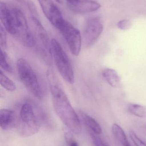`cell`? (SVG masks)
Listing matches in <instances>:
<instances>
[{"label": "cell", "instance_id": "3957f363", "mask_svg": "<svg viewBox=\"0 0 146 146\" xmlns=\"http://www.w3.org/2000/svg\"><path fill=\"white\" fill-rule=\"evenodd\" d=\"M19 77L27 89L36 98L43 99L44 92L37 74L29 62L24 58H20L16 63Z\"/></svg>", "mask_w": 146, "mask_h": 146}, {"label": "cell", "instance_id": "2e32d148", "mask_svg": "<svg viewBox=\"0 0 146 146\" xmlns=\"http://www.w3.org/2000/svg\"><path fill=\"white\" fill-rule=\"evenodd\" d=\"M0 65H1V68L3 69L4 71L9 73H13V68L8 60L7 54L5 53L4 50H3L2 49H1Z\"/></svg>", "mask_w": 146, "mask_h": 146}, {"label": "cell", "instance_id": "7a4b0ae2", "mask_svg": "<svg viewBox=\"0 0 146 146\" xmlns=\"http://www.w3.org/2000/svg\"><path fill=\"white\" fill-rule=\"evenodd\" d=\"M19 117L15 127L21 135L27 137L38 131L42 121L45 118V115L37 104L28 102L21 106Z\"/></svg>", "mask_w": 146, "mask_h": 146}, {"label": "cell", "instance_id": "ba28073f", "mask_svg": "<svg viewBox=\"0 0 146 146\" xmlns=\"http://www.w3.org/2000/svg\"><path fill=\"white\" fill-rule=\"evenodd\" d=\"M0 19L6 31L13 36L16 33L14 18L12 8L3 2L0 3Z\"/></svg>", "mask_w": 146, "mask_h": 146}, {"label": "cell", "instance_id": "5b68a950", "mask_svg": "<svg viewBox=\"0 0 146 146\" xmlns=\"http://www.w3.org/2000/svg\"><path fill=\"white\" fill-rule=\"evenodd\" d=\"M57 29L66 40L71 53L74 56H78L80 52L82 42L79 31L65 19L61 22Z\"/></svg>", "mask_w": 146, "mask_h": 146}, {"label": "cell", "instance_id": "cb8c5ba5", "mask_svg": "<svg viewBox=\"0 0 146 146\" xmlns=\"http://www.w3.org/2000/svg\"><path fill=\"white\" fill-rule=\"evenodd\" d=\"M17 1H21L22 0H17Z\"/></svg>", "mask_w": 146, "mask_h": 146}, {"label": "cell", "instance_id": "9a60e30c", "mask_svg": "<svg viewBox=\"0 0 146 146\" xmlns=\"http://www.w3.org/2000/svg\"><path fill=\"white\" fill-rule=\"evenodd\" d=\"M0 82L1 86L7 91L13 92L16 90L15 83L6 76L2 69L0 72Z\"/></svg>", "mask_w": 146, "mask_h": 146}, {"label": "cell", "instance_id": "ac0fdd59", "mask_svg": "<svg viewBox=\"0 0 146 146\" xmlns=\"http://www.w3.org/2000/svg\"><path fill=\"white\" fill-rule=\"evenodd\" d=\"M0 45H1V48L2 49L5 48L7 46L6 30L1 24V27H0Z\"/></svg>", "mask_w": 146, "mask_h": 146}, {"label": "cell", "instance_id": "7402d4cb", "mask_svg": "<svg viewBox=\"0 0 146 146\" xmlns=\"http://www.w3.org/2000/svg\"><path fill=\"white\" fill-rule=\"evenodd\" d=\"M69 4H74L78 2L79 0H67Z\"/></svg>", "mask_w": 146, "mask_h": 146}, {"label": "cell", "instance_id": "7c38bea8", "mask_svg": "<svg viewBox=\"0 0 146 146\" xmlns=\"http://www.w3.org/2000/svg\"><path fill=\"white\" fill-rule=\"evenodd\" d=\"M104 80L113 88H117L121 84V79L118 73L111 68H105L102 72Z\"/></svg>", "mask_w": 146, "mask_h": 146}, {"label": "cell", "instance_id": "44dd1931", "mask_svg": "<svg viewBox=\"0 0 146 146\" xmlns=\"http://www.w3.org/2000/svg\"><path fill=\"white\" fill-rule=\"evenodd\" d=\"M65 139L67 146H79L78 142L68 133H65Z\"/></svg>", "mask_w": 146, "mask_h": 146}, {"label": "cell", "instance_id": "e0dca14e", "mask_svg": "<svg viewBox=\"0 0 146 146\" xmlns=\"http://www.w3.org/2000/svg\"><path fill=\"white\" fill-rule=\"evenodd\" d=\"M129 137L132 140L134 144L136 146H146V143L141 140L135 132L133 130H131L129 132Z\"/></svg>", "mask_w": 146, "mask_h": 146}, {"label": "cell", "instance_id": "4fadbf2b", "mask_svg": "<svg viewBox=\"0 0 146 146\" xmlns=\"http://www.w3.org/2000/svg\"><path fill=\"white\" fill-rule=\"evenodd\" d=\"M111 130L115 139L122 146H131L124 130L118 124L112 125Z\"/></svg>", "mask_w": 146, "mask_h": 146}, {"label": "cell", "instance_id": "6da1fadb", "mask_svg": "<svg viewBox=\"0 0 146 146\" xmlns=\"http://www.w3.org/2000/svg\"><path fill=\"white\" fill-rule=\"evenodd\" d=\"M51 93L54 110L58 117L71 132L79 133L81 131V121L73 108L67 94L56 84H51Z\"/></svg>", "mask_w": 146, "mask_h": 146}, {"label": "cell", "instance_id": "d6986e66", "mask_svg": "<svg viewBox=\"0 0 146 146\" xmlns=\"http://www.w3.org/2000/svg\"><path fill=\"white\" fill-rule=\"evenodd\" d=\"M90 134L94 146H108L96 134L92 132Z\"/></svg>", "mask_w": 146, "mask_h": 146}, {"label": "cell", "instance_id": "8fae6325", "mask_svg": "<svg viewBox=\"0 0 146 146\" xmlns=\"http://www.w3.org/2000/svg\"><path fill=\"white\" fill-rule=\"evenodd\" d=\"M79 114L80 121L92 132L97 135L102 133V128L94 118L81 111H79Z\"/></svg>", "mask_w": 146, "mask_h": 146}, {"label": "cell", "instance_id": "9c48e42d", "mask_svg": "<svg viewBox=\"0 0 146 146\" xmlns=\"http://www.w3.org/2000/svg\"><path fill=\"white\" fill-rule=\"evenodd\" d=\"M71 10L77 13H86L97 11L101 7L98 3L92 0H79L74 4H68Z\"/></svg>", "mask_w": 146, "mask_h": 146}, {"label": "cell", "instance_id": "8992f818", "mask_svg": "<svg viewBox=\"0 0 146 146\" xmlns=\"http://www.w3.org/2000/svg\"><path fill=\"white\" fill-rule=\"evenodd\" d=\"M103 26L100 18L94 17L89 19L85 24L83 33L84 44L89 47L93 45L100 36Z\"/></svg>", "mask_w": 146, "mask_h": 146}, {"label": "cell", "instance_id": "5bb4252c", "mask_svg": "<svg viewBox=\"0 0 146 146\" xmlns=\"http://www.w3.org/2000/svg\"><path fill=\"white\" fill-rule=\"evenodd\" d=\"M129 111L132 115L141 117L146 118V106L138 104H132L128 106Z\"/></svg>", "mask_w": 146, "mask_h": 146}, {"label": "cell", "instance_id": "ffe728a7", "mask_svg": "<svg viewBox=\"0 0 146 146\" xmlns=\"http://www.w3.org/2000/svg\"><path fill=\"white\" fill-rule=\"evenodd\" d=\"M117 25L118 28L121 30L126 31L131 27L132 23L129 20H122L118 22Z\"/></svg>", "mask_w": 146, "mask_h": 146}, {"label": "cell", "instance_id": "30bf717a", "mask_svg": "<svg viewBox=\"0 0 146 146\" xmlns=\"http://www.w3.org/2000/svg\"><path fill=\"white\" fill-rule=\"evenodd\" d=\"M17 118L14 111L8 109L0 111V125L3 130H7L16 127Z\"/></svg>", "mask_w": 146, "mask_h": 146}, {"label": "cell", "instance_id": "277c9868", "mask_svg": "<svg viewBox=\"0 0 146 146\" xmlns=\"http://www.w3.org/2000/svg\"><path fill=\"white\" fill-rule=\"evenodd\" d=\"M51 54L62 77L67 82L73 84L75 75L70 60L60 43L54 38L51 40Z\"/></svg>", "mask_w": 146, "mask_h": 146}, {"label": "cell", "instance_id": "52a82bcc", "mask_svg": "<svg viewBox=\"0 0 146 146\" xmlns=\"http://www.w3.org/2000/svg\"><path fill=\"white\" fill-rule=\"evenodd\" d=\"M43 13L48 20L57 28L64 19L61 12L51 0H38Z\"/></svg>", "mask_w": 146, "mask_h": 146}, {"label": "cell", "instance_id": "603a6c76", "mask_svg": "<svg viewBox=\"0 0 146 146\" xmlns=\"http://www.w3.org/2000/svg\"><path fill=\"white\" fill-rule=\"evenodd\" d=\"M58 3H61L62 2V0H55Z\"/></svg>", "mask_w": 146, "mask_h": 146}]
</instances>
